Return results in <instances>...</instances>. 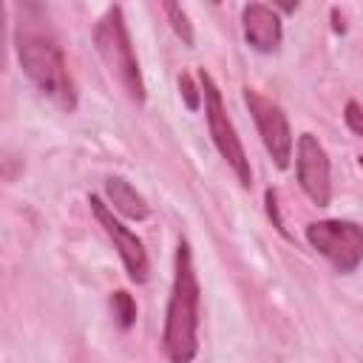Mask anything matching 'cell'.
Segmentation results:
<instances>
[{
    "label": "cell",
    "instance_id": "cell-15",
    "mask_svg": "<svg viewBox=\"0 0 363 363\" xmlns=\"http://www.w3.org/2000/svg\"><path fill=\"white\" fill-rule=\"evenodd\" d=\"M267 213H269V218L275 221V227L286 235V230H284V221H281V216H278V199H275V190H267Z\"/></svg>",
    "mask_w": 363,
    "mask_h": 363
},
{
    "label": "cell",
    "instance_id": "cell-14",
    "mask_svg": "<svg viewBox=\"0 0 363 363\" xmlns=\"http://www.w3.org/2000/svg\"><path fill=\"white\" fill-rule=\"evenodd\" d=\"M343 122H346V128H349L354 136H363V108H360L354 99L346 102V108H343Z\"/></svg>",
    "mask_w": 363,
    "mask_h": 363
},
{
    "label": "cell",
    "instance_id": "cell-11",
    "mask_svg": "<svg viewBox=\"0 0 363 363\" xmlns=\"http://www.w3.org/2000/svg\"><path fill=\"white\" fill-rule=\"evenodd\" d=\"M111 309H113V318H116L119 329H130L133 326V320H136V301L125 289H116L111 295Z\"/></svg>",
    "mask_w": 363,
    "mask_h": 363
},
{
    "label": "cell",
    "instance_id": "cell-9",
    "mask_svg": "<svg viewBox=\"0 0 363 363\" xmlns=\"http://www.w3.org/2000/svg\"><path fill=\"white\" fill-rule=\"evenodd\" d=\"M241 28H244V40L261 54L278 51L284 40V23L278 11L264 3H247L241 9Z\"/></svg>",
    "mask_w": 363,
    "mask_h": 363
},
{
    "label": "cell",
    "instance_id": "cell-3",
    "mask_svg": "<svg viewBox=\"0 0 363 363\" xmlns=\"http://www.w3.org/2000/svg\"><path fill=\"white\" fill-rule=\"evenodd\" d=\"M94 45L99 60L105 62L108 74L119 82V88L128 94L130 102L145 105V79H142V68L128 34V23L122 14V6H111L99 23L94 26Z\"/></svg>",
    "mask_w": 363,
    "mask_h": 363
},
{
    "label": "cell",
    "instance_id": "cell-12",
    "mask_svg": "<svg viewBox=\"0 0 363 363\" xmlns=\"http://www.w3.org/2000/svg\"><path fill=\"white\" fill-rule=\"evenodd\" d=\"M162 9H164V14H167L173 31L182 37V43H184V45H193V26H190V20H187V11H184L179 3H164Z\"/></svg>",
    "mask_w": 363,
    "mask_h": 363
},
{
    "label": "cell",
    "instance_id": "cell-8",
    "mask_svg": "<svg viewBox=\"0 0 363 363\" xmlns=\"http://www.w3.org/2000/svg\"><path fill=\"white\" fill-rule=\"evenodd\" d=\"M295 156H298L295 173H298L301 190L309 196L312 204L326 207L332 201V164H329V156H326L323 145L318 142V136L301 133Z\"/></svg>",
    "mask_w": 363,
    "mask_h": 363
},
{
    "label": "cell",
    "instance_id": "cell-13",
    "mask_svg": "<svg viewBox=\"0 0 363 363\" xmlns=\"http://www.w3.org/2000/svg\"><path fill=\"white\" fill-rule=\"evenodd\" d=\"M179 91H182V96H184V105H187L190 111H199V105H201V88H196V82H193L190 74H182V77H179Z\"/></svg>",
    "mask_w": 363,
    "mask_h": 363
},
{
    "label": "cell",
    "instance_id": "cell-2",
    "mask_svg": "<svg viewBox=\"0 0 363 363\" xmlns=\"http://www.w3.org/2000/svg\"><path fill=\"white\" fill-rule=\"evenodd\" d=\"M199 301L201 286L193 267V252L182 238L173 255V286L162 329V349L170 363H190L199 352Z\"/></svg>",
    "mask_w": 363,
    "mask_h": 363
},
{
    "label": "cell",
    "instance_id": "cell-4",
    "mask_svg": "<svg viewBox=\"0 0 363 363\" xmlns=\"http://www.w3.org/2000/svg\"><path fill=\"white\" fill-rule=\"evenodd\" d=\"M199 82H201V99H204V116H207V128H210V136H213V145L216 150L221 153V159L233 167L235 179L250 187L252 184V167H250V159H247V150L235 133V125L233 119L227 116V108H224V99H221V91L216 85V79L201 68L199 71Z\"/></svg>",
    "mask_w": 363,
    "mask_h": 363
},
{
    "label": "cell",
    "instance_id": "cell-10",
    "mask_svg": "<svg viewBox=\"0 0 363 363\" xmlns=\"http://www.w3.org/2000/svg\"><path fill=\"white\" fill-rule=\"evenodd\" d=\"M105 196H108V207L116 216H125L130 221H145L150 216V207L145 201V196L122 176H111L105 179Z\"/></svg>",
    "mask_w": 363,
    "mask_h": 363
},
{
    "label": "cell",
    "instance_id": "cell-5",
    "mask_svg": "<svg viewBox=\"0 0 363 363\" xmlns=\"http://www.w3.org/2000/svg\"><path fill=\"white\" fill-rule=\"evenodd\" d=\"M306 241L337 272H354L363 261V227L343 218H323L306 224Z\"/></svg>",
    "mask_w": 363,
    "mask_h": 363
},
{
    "label": "cell",
    "instance_id": "cell-1",
    "mask_svg": "<svg viewBox=\"0 0 363 363\" xmlns=\"http://www.w3.org/2000/svg\"><path fill=\"white\" fill-rule=\"evenodd\" d=\"M14 48H17L23 74L34 82V88L43 96H48L60 111L74 113L77 111V85L68 74L62 45L51 31L43 6H37V3L17 6Z\"/></svg>",
    "mask_w": 363,
    "mask_h": 363
},
{
    "label": "cell",
    "instance_id": "cell-6",
    "mask_svg": "<svg viewBox=\"0 0 363 363\" xmlns=\"http://www.w3.org/2000/svg\"><path fill=\"white\" fill-rule=\"evenodd\" d=\"M244 102L252 113V122L258 128V136H261L267 153L272 156L275 167L284 170L292 159V130H289V119H286L284 108L250 85L244 88Z\"/></svg>",
    "mask_w": 363,
    "mask_h": 363
},
{
    "label": "cell",
    "instance_id": "cell-7",
    "mask_svg": "<svg viewBox=\"0 0 363 363\" xmlns=\"http://www.w3.org/2000/svg\"><path fill=\"white\" fill-rule=\"evenodd\" d=\"M88 204H91V213L94 218L99 221V227L105 230V235L113 241V250L119 252L122 264H125V272L133 284H145L150 278V261H147V252H145V244L142 238L122 224V218L99 199V196H88Z\"/></svg>",
    "mask_w": 363,
    "mask_h": 363
},
{
    "label": "cell",
    "instance_id": "cell-16",
    "mask_svg": "<svg viewBox=\"0 0 363 363\" xmlns=\"http://www.w3.org/2000/svg\"><path fill=\"white\" fill-rule=\"evenodd\" d=\"M360 167H363V156H360Z\"/></svg>",
    "mask_w": 363,
    "mask_h": 363
}]
</instances>
